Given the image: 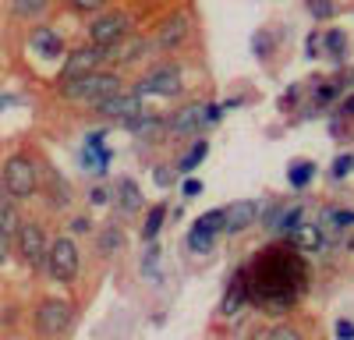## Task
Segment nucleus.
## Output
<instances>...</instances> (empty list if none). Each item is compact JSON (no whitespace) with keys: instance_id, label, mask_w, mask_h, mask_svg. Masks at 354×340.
Here are the masks:
<instances>
[{"instance_id":"f257e3e1","label":"nucleus","mask_w":354,"mask_h":340,"mask_svg":"<svg viewBox=\"0 0 354 340\" xmlns=\"http://www.w3.org/2000/svg\"><path fill=\"white\" fill-rule=\"evenodd\" d=\"M64 96L71 100H110V96H121V78L113 75H82V78H71L64 82Z\"/></svg>"},{"instance_id":"f03ea898","label":"nucleus","mask_w":354,"mask_h":340,"mask_svg":"<svg viewBox=\"0 0 354 340\" xmlns=\"http://www.w3.org/2000/svg\"><path fill=\"white\" fill-rule=\"evenodd\" d=\"M4 188L15 195V198H25L36 191V167L28 163L25 156H11L4 163Z\"/></svg>"},{"instance_id":"7ed1b4c3","label":"nucleus","mask_w":354,"mask_h":340,"mask_svg":"<svg viewBox=\"0 0 354 340\" xmlns=\"http://www.w3.org/2000/svg\"><path fill=\"white\" fill-rule=\"evenodd\" d=\"M46 263H50V276L53 280H61V283L75 280V273H78V248H75V241H68V238L53 241Z\"/></svg>"},{"instance_id":"20e7f679","label":"nucleus","mask_w":354,"mask_h":340,"mask_svg":"<svg viewBox=\"0 0 354 340\" xmlns=\"http://www.w3.org/2000/svg\"><path fill=\"white\" fill-rule=\"evenodd\" d=\"M71 305L68 301H61V298H50V301H43L39 305V312H36V330L39 333H46V337H57V333H64L68 330V323H71Z\"/></svg>"},{"instance_id":"39448f33","label":"nucleus","mask_w":354,"mask_h":340,"mask_svg":"<svg viewBox=\"0 0 354 340\" xmlns=\"http://www.w3.org/2000/svg\"><path fill=\"white\" fill-rule=\"evenodd\" d=\"M138 93H153V96H174V93H181V71L163 64L156 68L149 78H142L138 82Z\"/></svg>"},{"instance_id":"423d86ee","label":"nucleus","mask_w":354,"mask_h":340,"mask_svg":"<svg viewBox=\"0 0 354 340\" xmlns=\"http://www.w3.org/2000/svg\"><path fill=\"white\" fill-rule=\"evenodd\" d=\"M100 113H106V117H121L128 124H135L142 117V100L138 93H121V96H110L100 103Z\"/></svg>"},{"instance_id":"0eeeda50","label":"nucleus","mask_w":354,"mask_h":340,"mask_svg":"<svg viewBox=\"0 0 354 340\" xmlns=\"http://www.w3.org/2000/svg\"><path fill=\"white\" fill-rule=\"evenodd\" d=\"M128 32V21L121 15H103L93 21V43L103 50V46H113V43H121Z\"/></svg>"},{"instance_id":"6e6552de","label":"nucleus","mask_w":354,"mask_h":340,"mask_svg":"<svg viewBox=\"0 0 354 340\" xmlns=\"http://www.w3.org/2000/svg\"><path fill=\"white\" fill-rule=\"evenodd\" d=\"M205 121H209V106H205V103H188V106H181L170 117V128L177 135H195Z\"/></svg>"},{"instance_id":"1a4fd4ad","label":"nucleus","mask_w":354,"mask_h":340,"mask_svg":"<svg viewBox=\"0 0 354 340\" xmlns=\"http://www.w3.org/2000/svg\"><path fill=\"white\" fill-rule=\"evenodd\" d=\"M103 61V50L100 46H82L68 57V64H64V82L71 78H82V75H93V68Z\"/></svg>"},{"instance_id":"9d476101","label":"nucleus","mask_w":354,"mask_h":340,"mask_svg":"<svg viewBox=\"0 0 354 340\" xmlns=\"http://www.w3.org/2000/svg\"><path fill=\"white\" fill-rule=\"evenodd\" d=\"M43 245H46V234L39 231L36 223H25V227H18V252H21V259L25 263H39L43 259Z\"/></svg>"},{"instance_id":"9b49d317","label":"nucleus","mask_w":354,"mask_h":340,"mask_svg":"<svg viewBox=\"0 0 354 340\" xmlns=\"http://www.w3.org/2000/svg\"><path fill=\"white\" fill-rule=\"evenodd\" d=\"M255 220V202H234L223 209V223L227 231H245V227Z\"/></svg>"},{"instance_id":"f8f14e48","label":"nucleus","mask_w":354,"mask_h":340,"mask_svg":"<svg viewBox=\"0 0 354 340\" xmlns=\"http://www.w3.org/2000/svg\"><path fill=\"white\" fill-rule=\"evenodd\" d=\"M32 50H39L43 57H61L64 43H61L57 32H50V28H36V32H32Z\"/></svg>"},{"instance_id":"ddd939ff","label":"nucleus","mask_w":354,"mask_h":340,"mask_svg":"<svg viewBox=\"0 0 354 340\" xmlns=\"http://www.w3.org/2000/svg\"><path fill=\"white\" fill-rule=\"evenodd\" d=\"M290 241L294 245H298V248H319L322 245V227H315V223H298V227H294V231H290Z\"/></svg>"},{"instance_id":"4468645a","label":"nucleus","mask_w":354,"mask_h":340,"mask_svg":"<svg viewBox=\"0 0 354 340\" xmlns=\"http://www.w3.org/2000/svg\"><path fill=\"white\" fill-rule=\"evenodd\" d=\"M181 36H185V18H167L163 25H160V32H156V43L160 46H174V43H181Z\"/></svg>"},{"instance_id":"2eb2a0df","label":"nucleus","mask_w":354,"mask_h":340,"mask_svg":"<svg viewBox=\"0 0 354 340\" xmlns=\"http://www.w3.org/2000/svg\"><path fill=\"white\" fill-rule=\"evenodd\" d=\"M195 231L209 234V238H216L220 231H227V223H223V209H213V213L198 216V220H195Z\"/></svg>"},{"instance_id":"dca6fc26","label":"nucleus","mask_w":354,"mask_h":340,"mask_svg":"<svg viewBox=\"0 0 354 340\" xmlns=\"http://www.w3.org/2000/svg\"><path fill=\"white\" fill-rule=\"evenodd\" d=\"M121 206H124V213H138L142 209V191L135 188V181H121Z\"/></svg>"},{"instance_id":"f3484780","label":"nucleus","mask_w":354,"mask_h":340,"mask_svg":"<svg viewBox=\"0 0 354 340\" xmlns=\"http://www.w3.org/2000/svg\"><path fill=\"white\" fill-rule=\"evenodd\" d=\"M312 174H315V163H308V160H301V163H294V167H290V185H298V188H305V185L312 181Z\"/></svg>"},{"instance_id":"a211bd4d","label":"nucleus","mask_w":354,"mask_h":340,"mask_svg":"<svg viewBox=\"0 0 354 340\" xmlns=\"http://www.w3.org/2000/svg\"><path fill=\"white\" fill-rule=\"evenodd\" d=\"M205 153H209V146H205V142H195V146H192V153H185V156H181L177 170H192L198 160H205Z\"/></svg>"},{"instance_id":"6ab92c4d","label":"nucleus","mask_w":354,"mask_h":340,"mask_svg":"<svg viewBox=\"0 0 354 340\" xmlns=\"http://www.w3.org/2000/svg\"><path fill=\"white\" fill-rule=\"evenodd\" d=\"M241 301H245V280L238 276V280L230 283V294H227V301H223V312H234Z\"/></svg>"},{"instance_id":"aec40b11","label":"nucleus","mask_w":354,"mask_h":340,"mask_svg":"<svg viewBox=\"0 0 354 340\" xmlns=\"http://www.w3.org/2000/svg\"><path fill=\"white\" fill-rule=\"evenodd\" d=\"M163 216H167V209H163V206H153L149 220H145V238H156V234H160V223H163Z\"/></svg>"},{"instance_id":"412c9836","label":"nucleus","mask_w":354,"mask_h":340,"mask_svg":"<svg viewBox=\"0 0 354 340\" xmlns=\"http://www.w3.org/2000/svg\"><path fill=\"white\" fill-rule=\"evenodd\" d=\"M188 245H192V252H209V248H213V238H209V234H202V231H195V227H192Z\"/></svg>"},{"instance_id":"4be33fe9","label":"nucleus","mask_w":354,"mask_h":340,"mask_svg":"<svg viewBox=\"0 0 354 340\" xmlns=\"http://www.w3.org/2000/svg\"><path fill=\"white\" fill-rule=\"evenodd\" d=\"M266 340H305L298 330H290V326H277L273 333H266Z\"/></svg>"},{"instance_id":"5701e85b","label":"nucleus","mask_w":354,"mask_h":340,"mask_svg":"<svg viewBox=\"0 0 354 340\" xmlns=\"http://www.w3.org/2000/svg\"><path fill=\"white\" fill-rule=\"evenodd\" d=\"M46 4H43V0H18V4H15V11L18 15H39Z\"/></svg>"},{"instance_id":"b1692460","label":"nucleus","mask_w":354,"mask_h":340,"mask_svg":"<svg viewBox=\"0 0 354 340\" xmlns=\"http://www.w3.org/2000/svg\"><path fill=\"white\" fill-rule=\"evenodd\" d=\"M308 8H312L315 18H330V15H333V4H330V0H312Z\"/></svg>"},{"instance_id":"393cba45","label":"nucleus","mask_w":354,"mask_h":340,"mask_svg":"<svg viewBox=\"0 0 354 340\" xmlns=\"http://www.w3.org/2000/svg\"><path fill=\"white\" fill-rule=\"evenodd\" d=\"M326 46L333 50V57H340V53H344V32H330V36H326Z\"/></svg>"},{"instance_id":"a878e982","label":"nucleus","mask_w":354,"mask_h":340,"mask_svg":"<svg viewBox=\"0 0 354 340\" xmlns=\"http://www.w3.org/2000/svg\"><path fill=\"white\" fill-rule=\"evenodd\" d=\"M351 167H354V163H351V156H340V160L333 163V178H344V174H347Z\"/></svg>"},{"instance_id":"bb28decb","label":"nucleus","mask_w":354,"mask_h":340,"mask_svg":"<svg viewBox=\"0 0 354 340\" xmlns=\"http://www.w3.org/2000/svg\"><path fill=\"white\" fill-rule=\"evenodd\" d=\"M100 245H103V252H110V248L117 245V231H113V227H106V231H103V238H100Z\"/></svg>"},{"instance_id":"cd10ccee","label":"nucleus","mask_w":354,"mask_h":340,"mask_svg":"<svg viewBox=\"0 0 354 340\" xmlns=\"http://www.w3.org/2000/svg\"><path fill=\"white\" fill-rule=\"evenodd\" d=\"M337 337L340 340H354V323H337Z\"/></svg>"},{"instance_id":"c85d7f7f","label":"nucleus","mask_w":354,"mask_h":340,"mask_svg":"<svg viewBox=\"0 0 354 340\" xmlns=\"http://www.w3.org/2000/svg\"><path fill=\"white\" fill-rule=\"evenodd\" d=\"M0 263H8V234L0 231Z\"/></svg>"},{"instance_id":"c756f323","label":"nucleus","mask_w":354,"mask_h":340,"mask_svg":"<svg viewBox=\"0 0 354 340\" xmlns=\"http://www.w3.org/2000/svg\"><path fill=\"white\" fill-rule=\"evenodd\" d=\"M156 181H160V185H170V170H167V167L156 170Z\"/></svg>"},{"instance_id":"7c9ffc66","label":"nucleus","mask_w":354,"mask_h":340,"mask_svg":"<svg viewBox=\"0 0 354 340\" xmlns=\"http://www.w3.org/2000/svg\"><path fill=\"white\" fill-rule=\"evenodd\" d=\"M75 8H82V11H88V8H100L96 0H75Z\"/></svg>"},{"instance_id":"2f4dec72","label":"nucleus","mask_w":354,"mask_h":340,"mask_svg":"<svg viewBox=\"0 0 354 340\" xmlns=\"http://www.w3.org/2000/svg\"><path fill=\"white\" fill-rule=\"evenodd\" d=\"M88 198H93V202H106V191H103V188H96V191L88 195Z\"/></svg>"},{"instance_id":"473e14b6","label":"nucleus","mask_w":354,"mask_h":340,"mask_svg":"<svg viewBox=\"0 0 354 340\" xmlns=\"http://www.w3.org/2000/svg\"><path fill=\"white\" fill-rule=\"evenodd\" d=\"M198 188H202L198 181H188V185H185V191H188V195H198Z\"/></svg>"},{"instance_id":"72a5a7b5","label":"nucleus","mask_w":354,"mask_h":340,"mask_svg":"<svg viewBox=\"0 0 354 340\" xmlns=\"http://www.w3.org/2000/svg\"><path fill=\"white\" fill-rule=\"evenodd\" d=\"M344 110H347V113H354V96L347 100V106H344Z\"/></svg>"}]
</instances>
